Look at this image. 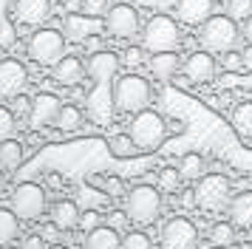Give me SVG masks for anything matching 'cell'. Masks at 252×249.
<instances>
[{"instance_id": "cell-1", "label": "cell", "mask_w": 252, "mask_h": 249, "mask_svg": "<svg viewBox=\"0 0 252 249\" xmlns=\"http://www.w3.org/2000/svg\"><path fill=\"white\" fill-rule=\"evenodd\" d=\"M241 40L238 20H232L229 14H213L204 26H198V43L210 54H227L232 51Z\"/></svg>"}, {"instance_id": "cell-2", "label": "cell", "mask_w": 252, "mask_h": 249, "mask_svg": "<svg viewBox=\"0 0 252 249\" xmlns=\"http://www.w3.org/2000/svg\"><path fill=\"white\" fill-rule=\"evenodd\" d=\"M179 45H182V29H179L176 17H170V14H153L142 26V48L148 54L176 51Z\"/></svg>"}, {"instance_id": "cell-3", "label": "cell", "mask_w": 252, "mask_h": 249, "mask_svg": "<svg viewBox=\"0 0 252 249\" xmlns=\"http://www.w3.org/2000/svg\"><path fill=\"white\" fill-rule=\"evenodd\" d=\"M150 82L139 74H122V77L114 82V91H111V99H114V108L119 113H139L148 111L150 105Z\"/></svg>"}, {"instance_id": "cell-4", "label": "cell", "mask_w": 252, "mask_h": 249, "mask_svg": "<svg viewBox=\"0 0 252 249\" xmlns=\"http://www.w3.org/2000/svg\"><path fill=\"white\" fill-rule=\"evenodd\" d=\"M127 133H130V139H133V145H136L139 150L150 153V150H159V147L164 145V139H167L170 130H167V119H164L161 113L148 108V111L133 113Z\"/></svg>"}, {"instance_id": "cell-5", "label": "cell", "mask_w": 252, "mask_h": 249, "mask_svg": "<svg viewBox=\"0 0 252 249\" xmlns=\"http://www.w3.org/2000/svg\"><path fill=\"white\" fill-rule=\"evenodd\" d=\"M125 213L139 226L153 224L161 213V192L153 184H136L133 190L125 192Z\"/></svg>"}, {"instance_id": "cell-6", "label": "cell", "mask_w": 252, "mask_h": 249, "mask_svg": "<svg viewBox=\"0 0 252 249\" xmlns=\"http://www.w3.org/2000/svg\"><path fill=\"white\" fill-rule=\"evenodd\" d=\"M193 190H195V210H201V213H221L232 201V184L221 173L201 176Z\"/></svg>"}, {"instance_id": "cell-7", "label": "cell", "mask_w": 252, "mask_h": 249, "mask_svg": "<svg viewBox=\"0 0 252 249\" xmlns=\"http://www.w3.org/2000/svg\"><path fill=\"white\" fill-rule=\"evenodd\" d=\"M65 34L60 29H37L29 37V57L34 60L37 65H57L60 60L65 57Z\"/></svg>"}, {"instance_id": "cell-8", "label": "cell", "mask_w": 252, "mask_h": 249, "mask_svg": "<svg viewBox=\"0 0 252 249\" xmlns=\"http://www.w3.org/2000/svg\"><path fill=\"white\" fill-rule=\"evenodd\" d=\"M46 190L37 184V181H23L12 190V198H9V210H12L20 221H37L40 215L46 213Z\"/></svg>"}, {"instance_id": "cell-9", "label": "cell", "mask_w": 252, "mask_h": 249, "mask_svg": "<svg viewBox=\"0 0 252 249\" xmlns=\"http://www.w3.org/2000/svg\"><path fill=\"white\" fill-rule=\"evenodd\" d=\"M105 31L111 37H119V40H133L136 34H142V20H139V11L127 3H116L108 9L105 14Z\"/></svg>"}, {"instance_id": "cell-10", "label": "cell", "mask_w": 252, "mask_h": 249, "mask_svg": "<svg viewBox=\"0 0 252 249\" xmlns=\"http://www.w3.org/2000/svg\"><path fill=\"white\" fill-rule=\"evenodd\" d=\"M198 244V229L190 218H170L161 226V247L164 249H195Z\"/></svg>"}, {"instance_id": "cell-11", "label": "cell", "mask_w": 252, "mask_h": 249, "mask_svg": "<svg viewBox=\"0 0 252 249\" xmlns=\"http://www.w3.org/2000/svg\"><path fill=\"white\" fill-rule=\"evenodd\" d=\"M29 82V71L20 60L14 57H6L0 60V99H14L20 96Z\"/></svg>"}, {"instance_id": "cell-12", "label": "cell", "mask_w": 252, "mask_h": 249, "mask_svg": "<svg viewBox=\"0 0 252 249\" xmlns=\"http://www.w3.org/2000/svg\"><path fill=\"white\" fill-rule=\"evenodd\" d=\"M182 68H184V77L190 79L193 85H207V82L216 79L218 62H216V54L198 48V51H193V54H187V60L182 62Z\"/></svg>"}, {"instance_id": "cell-13", "label": "cell", "mask_w": 252, "mask_h": 249, "mask_svg": "<svg viewBox=\"0 0 252 249\" xmlns=\"http://www.w3.org/2000/svg\"><path fill=\"white\" fill-rule=\"evenodd\" d=\"M60 108H63V102L54 96V93H37L34 102H32V113H29V124L40 130V127H48V124H54L57 119Z\"/></svg>"}, {"instance_id": "cell-14", "label": "cell", "mask_w": 252, "mask_h": 249, "mask_svg": "<svg viewBox=\"0 0 252 249\" xmlns=\"http://www.w3.org/2000/svg\"><path fill=\"white\" fill-rule=\"evenodd\" d=\"M216 0H176V17L184 26H204L213 17Z\"/></svg>"}, {"instance_id": "cell-15", "label": "cell", "mask_w": 252, "mask_h": 249, "mask_svg": "<svg viewBox=\"0 0 252 249\" xmlns=\"http://www.w3.org/2000/svg\"><path fill=\"white\" fill-rule=\"evenodd\" d=\"M14 17L23 26H43L51 17V0H14Z\"/></svg>"}, {"instance_id": "cell-16", "label": "cell", "mask_w": 252, "mask_h": 249, "mask_svg": "<svg viewBox=\"0 0 252 249\" xmlns=\"http://www.w3.org/2000/svg\"><path fill=\"white\" fill-rule=\"evenodd\" d=\"M94 31H99V20L88 14H65L63 20V34L71 43H85L88 37H94Z\"/></svg>"}, {"instance_id": "cell-17", "label": "cell", "mask_w": 252, "mask_h": 249, "mask_svg": "<svg viewBox=\"0 0 252 249\" xmlns=\"http://www.w3.org/2000/svg\"><path fill=\"white\" fill-rule=\"evenodd\" d=\"M80 204L71 201V198H60V201L51 204V224L57 226L60 232H71L80 226Z\"/></svg>"}, {"instance_id": "cell-18", "label": "cell", "mask_w": 252, "mask_h": 249, "mask_svg": "<svg viewBox=\"0 0 252 249\" xmlns=\"http://www.w3.org/2000/svg\"><path fill=\"white\" fill-rule=\"evenodd\" d=\"M51 74H54V82L65 85V88H74V85H80L82 77H85V65H82L80 57L65 54L57 65H54V71H51Z\"/></svg>"}, {"instance_id": "cell-19", "label": "cell", "mask_w": 252, "mask_h": 249, "mask_svg": "<svg viewBox=\"0 0 252 249\" xmlns=\"http://www.w3.org/2000/svg\"><path fill=\"white\" fill-rule=\"evenodd\" d=\"M150 74L159 79V82H167V79H176L179 68H182V57L176 51H164V54H150L148 60Z\"/></svg>"}, {"instance_id": "cell-20", "label": "cell", "mask_w": 252, "mask_h": 249, "mask_svg": "<svg viewBox=\"0 0 252 249\" xmlns=\"http://www.w3.org/2000/svg\"><path fill=\"white\" fill-rule=\"evenodd\" d=\"M229 221L235 226H252V190H244L238 195H232V201H229Z\"/></svg>"}, {"instance_id": "cell-21", "label": "cell", "mask_w": 252, "mask_h": 249, "mask_svg": "<svg viewBox=\"0 0 252 249\" xmlns=\"http://www.w3.org/2000/svg\"><path fill=\"white\" fill-rule=\"evenodd\" d=\"M82 249H122V238H119L116 229H111V226L105 224V226L91 229V232L85 235Z\"/></svg>"}, {"instance_id": "cell-22", "label": "cell", "mask_w": 252, "mask_h": 249, "mask_svg": "<svg viewBox=\"0 0 252 249\" xmlns=\"http://www.w3.org/2000/svg\"><path fill=\"white\" fill-rule=\"evenodd\" d=\"M116 68H119V57L111 54V51H96V54L91 57L88 71H91V77L96 79V82H105V79H111L116 74Z\"/></svg>"}, {"instance_id": "cell-23", "label": "cell", "mask_w": 252, "mask_h": 249, "mask_svg": "<svg viewBox=\"0 0 252 249\" xmlns=\"http://www.w3.org/2000/svg\"><path fill=\"white\" fill-rule=\"evenodd\" d=\"M229 124H232V130L238 133V139L244 142H250L252 139V102H238L235 108H232V116H229Z\"/></svg>"}, {"instance_id": "cell-24", "label": "cell", "mask_w": 252, "mask_h": 249, "mask_svg": "<svg viewBox=\"0 0 252 249\" xmlns=\"http://www.w3.org/2000/svg\"><path fill=\"white\" fill-rule=\"evenodd\" d=\"M23 156L26 150L23 145L17 142V139H6V142H0V170H6V173H12L23 164Z\"/></svg>"}, {"instance_id": "cell-25", "label": "cell", "mask_w": 252, "mask_h": 249, "mask_svg": "<svg viewBox=\"0 0 252 249\" xmlns=\"http://www.w3.org/2000/svg\"><path fill=\"white\" fill-rule=\"evenodd\" d=\"M54 127H57L60 133H77L82 127V111L77 105H63L57 119H54Z\"/></svg>"}, {"instance_id": "cell-26", "label": "cell", "mask_w": 252, "mask_h": 249, "mask_svg": "<svg viewBox=\"0 0 252 249\" xmlns=\"http://www.w3.org/2000/svg\"><path fill=\"white\" fill-rule=\"evenodd\" d=\"M17 235H20V218L9 207H0V247H9Z\"/></svg>"}, {"instance_id": "cell-27", "label": "cell", "mask_w": 252, "mask_h": 249, "mask_svg": "<svg viewBox=\"0 0 252 249\" xmlns=\"http://www.w3.org/2000/svg\"><path fill=\"white\" fill-rule=\"evenodd\" d=\"M179 173H182L184 181H198L204 173V158L198 156V153H184L182 161H179Z\"/></svg>"}, {"instance_id": "cell-28", "label": "cell", "mask_w": 252, "mask_h": 249, "mask_svg": "<svg viewBox=\"0 0 252 249\" xmlns=\"http://www.w3.org/2000/svg\"><path fill=\"white\" fill-rule=\"evenodd\" d=\"M108 150L114 153L116 158H130L139 153V147L133 145V139H130V133H116L108 139Z\"/></svg>"}, {"instance_id": "cell-29", "label": "cell", "mask_w": 252, "mask_h": 249, "mask_svg": "<svg viewBox=\"0 0 252 249\" xmlns=\"http://www.w3.org/2000/svg\"><path fill=\"white\" fill-rule=\"evenodd\" d=\"M235 224H227V221H218V224L210 226V241H213V247H232V241H235Z\"/></svg>"}, {"instance_id": "cell-30", "label": "cell", "mask_w": 252, "mask_h": 249, "mask_svg": "<svg viewBox=\"0 0 252 249\" xmlns=\"http://www.w3.org/2000/svg\"><path fill=\"white\" fill-rule=\"evenodd\" d=\"M179 187H182V173H179V167H161L159 170V190L176 192Z\"/></svg>"}, {"instance_id": "cell-31", "label": "cell", "mask_w": 252, "mask_h": 249, "mask_svg": "<svg viewBox=\"0 0 252 249\" xmlns=\"http://www.w3.org/2000/svg\"><path fill=\"white\" fill-rule=\"evenodd\" d=\"M224 14H229L232 20L244 23L247 17H252V0H227V11Z\"/></svg>"}, {"instance_id": "cell-32", "label": "cell", "mask_w": 252, "mask_h": 249, "mask_svg": "<svg viewBox=\"0 0 252 249\" xmlns=\"http://www.w3.org/2000/svg\"><path fill=\"white\" fill-rule=\"evenodd\" d=\"M14 127H17V122H14L12 108H3V105H0V142L14 139Z\"/></svg>"}, {"instance_id": "cell-33", "label": "cell", "mask_w": 252, "mask_h": 249, "mask_svg": "<svg viewBox=\"0 0 252 249\" xmlns=\"http://www.w3.org/2000/svg\"><path fill=\"white\" fill-rule=\"evenodd\" d=\"M94 181H99L96 187L108 195H122L125 187H122V179H116V176H94Z\"/></svg>"}, {"instance_id": "cell-34", "label": "cell", "mask_w": 252, "mask_h": 249, "mask_svg": "<svg viewBox=\"0 0 252 249\" xmlns=\"http://www.w3.org/2000/svg\"><path fill=\"white\" fill-rule=\"evenodd\" d=\"M108 9H111L108 0H82V14H88V17H94V20L105 17Z\"/></svg>"}, {"instance_id": "cell-35", "label": "cell", "mask_w": 252, "mask_h": 249, "mask_svg": "<svg viewBox=\"0 0 252 249\" xmlns=\"http://www.w3.org/2000/svg\"><path fill=\"white\" fill-rule=\"evenodd\" d=\"M122 249H153V244L145 232H127L122 238Z\"/></svg>"}, {"instance_id": "cell-36", "label": "cell", "mask_w": 252, "mask_h": 249, "mask_svg": "<svg viewBox=\"0 0 252 249\" xmlns=\"http://www.w3.org/2000/svg\"><path fill=\"white\" fill-rule=\"evenodd\" d=\"M221 68L224 71H229V74H238V71H244V60H241V51H227V54H221Z\"/></svg>"}, {"instance_id": "cell-37", "label": "cell", "mask_w": 252, "mask_h": 249, "mask_svg": "<svg viewBox=\"0 0 252 249\" xmlns=\"http://www.w3.org/2000/svg\"><path fill=\"white\" fill-rule=\"evenodd\" d=\"M122 60H125V65H130V68L142 65V62H145V48H142V45H127Z\"/></svg>"}, {"instance_id": "cell-38", "label": "cell", "mask_w": 252, "mask_h": 249, "mask_svg": "<svg viewBox=\"0 0 252 249\" xmlns=\"http://www.w3.org/2000/svg\"><path fill=\"white\" fill-rule=\"evenodd\" d=\"M32 102H34V99H29L26 93L14 96V99H12V113H14V116H29V113H32Z\"/></svg>"}, {"instance_id": "cell-39", "label": "cell", "mask_w": 252, "mask_h": 249, "mask_svg": "<svg viewBox=\"0 0 252 249\" xmlns=\"http://www.w3.org/2000/svg\"><path fill=\"white\" fill-rule=\"evenodd\" d=\"M127 221H130V218H127L125 210H114V213L108 215V226H111V229H116V232H119V229H125Z\"/></svg>"}, {"instance_id": "cell-40", "label": "cell", "mask_w": 252, "mask_h": 249, "mask_svg": "<svg viewBox=\"0 0 252 249\" xmlns=\"http://www.w3.org/2000/svg\"><path fill=\"white\" fill-rule=\"evenodd\" d=\"M80 226H82V229H88V232H91V229H96V226H102V224H99V213H96V210H88V213H82Z\"/></svg>"}, {"instance_id": "cell-41", "label": "cell", "mask_w": 252, "mask_h": 249, "mask_svg": "<svg viewBox=\"0 0 252 249\" xmlns=\"http://www.w3.org/2000/svg\"><path fill=\"white\" fill-rule=\"evenodd\" d=\"M23 249H46V238L43 235H29V241H26Z\"/></svg>"}, {"instance_id": "cell-42", "label": "cell", "mask_w": 252, "mask_h": 249, "mask_svg": "<svg viewBox=\"0 0 252 249\" xmlns=\"http://www.w3.org/2000/svg\"><path fill=\"white\" fill-rule=\"evenodd\" d=\"M241 60H244V71H252V45L250 43L241 48Z\"/></svg>"}, {"instance_id": "cell-43", "label": "cell", "mask_w": 252, "mask_h": 249, "mask_svg": "<svg viewBox=\"0 0 252 249\" xmlns=\"http://www.w3.org/2000/svg\"><path fill=\"white\" fill-rule=\"evenodd\" d=\"M63 6H65V14H80L82 0H63Z\"/></svg>"}, {"instance_id": "cell-44", "label": "cell", "mask_w": 252, "mask_h": 249, "mask_svg": "<svg viewBox=\"0 0 252 249\" xmlns=\"http://www.w3.org/2000/svg\"><path fill=\"white\" fill-rule=\"evenodd\" d=\"M241 37H244V40H247V43L252 45V17H247V20H244V29H241Z\"/></svg>"}, {"instance_id": "cell-45", "label": "cell", "mask_w": 252, "mask_h": 249, "mask_svg": "<svg viewBox=\"0 0 252 249\" xmlns=\"http://www.w3.org/2000/svg\"><path fill=\"white\" fill-rule=\"evenodd\" d=\"M182 207H195V190H184L182 192Z\"/></svg>"}, {"instance_id": "cell-46", "label": "cell", "mask_w": 252, "mask_h": 249, "mask_svg": "<svg viewBox=\"0 0 252 249\" xmlns=\"http://www.w3.org/2000/svg\"><path fill=\"white\" fill-rule=\"evenodd\" d=\"M85 45H88V51H94V54H96V51H99V37H88V40H85Z\"/></svg>"}, {"instance_id": "cell-47", "label": "cell", "mask_w": 252, "mask_h": 249, "mask_svg": "<svg viewBox=\"0 0 252 249\" xmlns=\"http://www.w3.org/2000/svg\"><path fill=\"white\" fill-rule=\"evenodd\" d=\"M167 130L170 133H184V122H167Z\"/></svg>"}, {"instance_id": "cell-48", "label": "cell", "mask_w": 252, "mask_h": 249, "mask_svg": "<svg viewBox=\"0 0 252 249\" xmlns=\"http://www.w3.org/2000/svg\"><path fill=\"white\" fill-rule=\"evenodd\" d=\"M48 249H68V247H65V244H51Z\"/></svg>"}, {"instance_id": "cell-49", "label": "cell", "mask_w": 252, "mask_h": 249, "mask_svg": "<svg viewBox=\"0 0 252 249\" xmlns=\"http://www.w3.org/2000/svg\"><path fill=\"white\" fill-rule=\"evenodd\" d=\"M0 190H3V170H0Z\"/></svg>"}, {"instance_id": "cell-50", "label": "cell", "mask_w": 252, "mask_h": 249, "mask_svg": "<svg viewBox=\"0 0 252 249\" xmlns=\"http://www.w3.org/2000/svg\"><path fill=\"white\" fill-rule=\"evenodd\" d=\"M213 249H227V247H213Z\"/></svg>"}, {"instance_id": "cell-51", "label": "cell", "mask_w": 252, "mask_h": 249, "mask_svg": "<svg viewBox=\"0 0 252 249\" xmlns=\"http://www.w3.org/2000/svg\"><path fill=\"white\" fill-rule=\"evenodd\" d=\"M216 3H227V0H216Z\"/></svg>"}]
</instances>
